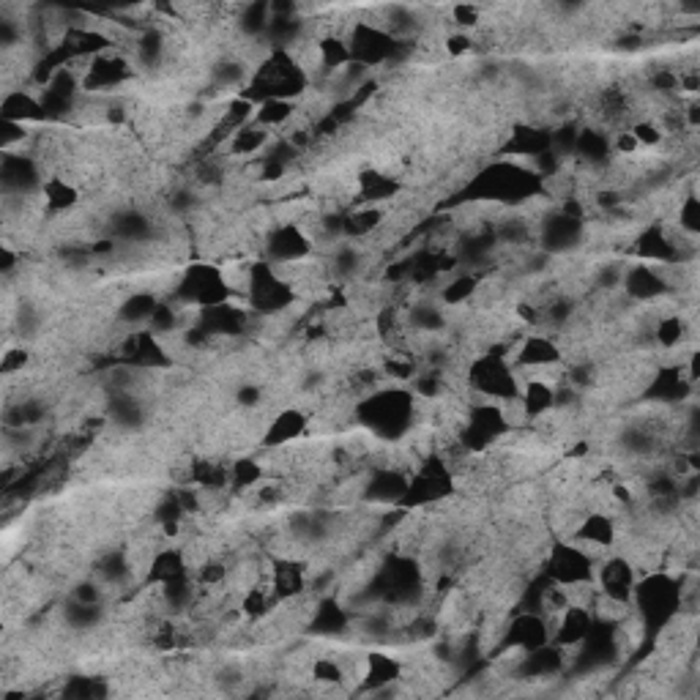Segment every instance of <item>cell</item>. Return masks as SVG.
Returning <instances> with one entry per match:
<instances>
[{
	"mask_svg": "<svg viewBox=\"0 0 700 700\" xmlns=\"http://www.w3.org/2000/svg\"><path fill=\"white\" fill-rule=\"evenodd\" d=\"M545 181L517 159H498L484 165L476 175H471L460 189L463 203H498V206L517 208L542 197Z\"/></svg>",
	"mask_w": 700,
	"mask_h": 700,
	"instance_id": "6da1fadb",
	"label": "cell"
},
{
	"mask_svg": "<svg viewBox=\"0 0 700 700\" xmlns=\"http://www.w3.org/2000/svg\"><path fill=\"white\" fill-rule=\"evenodd\" d=\"M356 422L383 443H397L416 430L419 422V397L411 389H375L353 405Z\"/></svg>",
	"mask_w": 700,
	"mask_h": 700,
	"instance_id": "7a4b0ae2",
	"label": "cell"
},
{
	"mask_svg": "<svg viewBox=\"0 0 700 700\" xmlns=\"http://www.w3.org/2000/svg\"><path fill=\"white\" fill-rule=\"evenodd\" d=\"M629 608L640 618L646 635H662L684 608V580L665 569H651L649 575L638 577Z\"/></svg>",
	"mask_w": 700,
	"mask_h": 700,
	"instance_id": "3957f363",
	"label": "cell"
},
{
	"mask_svg": "<svg viewBox=\"0 0 700 700\" xmlns=\"http://www.w3.org/2000/svg\"><path fill=\"white\" fill-rule=\"evenodd\" d=\"M307 88L309 74L301 69V63L296 61L293 52L268 50L260 66L252 69V77H249L247 88H244L241 96L252 104L268 102V99L296 102Z\"/></svg>",
	"mask_w": 700,
	"mask_h": 700,
	"instance_id": "277c9868",
	"label": "cell"
},
{
	"mask_svg": "<svg viewBox=\"0 0 700 700\" xmlns=\"http://www.w3.org/2000/svg\"><path fill=\"white\" fill-rule=\"evenodd\" d=\"M230 299H233V285L225 268L217 263H206V260L189 263L173 288V301L181 309L192 307L200 312V309L219 307Z\"/></svg>",
	"mask_w": 700,
	"mask_h": 700,
	"instance_id": "5b68a950",
	"label": "cell"
},
{
	"mask_svg": "<svg viewBox=\"0 0 700 700\" xmlns=\"http://www.w3.org/2000/svg\"><path fill=\"white\" fill-rule=\"evenodd\" d=\"M244 296H247V309L271 318L293 307L299 293H296V285L282 274V268L258 260V263H249L247 268Z\"/></svg>",
	"mask_w": 700,
	"mask_h": 700,
	"instance_id": "8992f818",
	"label": "cell"
},
{
	"mask_svg": "<svg viewBox=\"0 0 700 700\" xmlns=\"http://www.w3.org/2000/svg\"><path fill=\"white\" fill-rule=\"evenodd\" d=\"M512 433V424L506 419V411L501 402L479 400L468 405L457 427V443L468 454H484L501 443Z\"/></svg>",
	"mask_w": 700,
	"mask_h": 700,
	"instance_id": "52a82bcc",
	"label": "cell"
},
{
	"mask_svg": "<svg viewBox=\"0 0 700 700\" xmlns=\"http://www.w3.org/2000/svg\"><path fill=\"white\" fill-rule=\"evenodd\" d=\"M465 383L474 394L490 402L515 400L523 386V378L517 375L515 364L506 359L501 350H487L474 359L465 370Z\"/></svg>",
	"mask_w": 700,
	"mask_h": 700,
	"instance_id": "ba28073f",
	"label": "cell"
},
{
	"mask_svg": "<svg viewBox=\"0 0 700 700\" xmlns=\"http://www.w3.org/2000/svg\"><path fill=\"white\" fill-rule=\"evenodd\" d=\"M345 44H348L350 63H359L364 69L372 66H389L402 58V44L392 33H386L378 22L356 20L350 22L345 31Z\"/></svg>",
	"mask_w": 700,
	"mask_h": 700,
	"instance_id": "9c48e42d",
	"label": "cell"
},
{
	"mask_svg": "<svg viewBox=\"0 0 700 700\" xmlns=\"http://www.w3.org/2000/svg\"><path fill=\"white\" fill-rule=\"evenodd\" d=\"M594 569H597V558L591 556L586 547L577 545L575 539H558L547 547L542 558V575L550 583L564 588L594 583Z\"/></svg>",
	"mask_w": 700,
	"mask_h": 700,
	"instance_id": "30bf717a",
	"label": "cell"
},
{
	"mask_svg": "<svg viewBox=\"0 0 700 700\" xmlns=\"http://www.w3.org/2000/svg\"><path fill=\"white\" fill-rule=\"evenodd\" d=\"M315 252V236L299 222H279L263 238V260L277 268L304 266Z\"/></svg>",
	"mask_w": 700,
	"mask_h": 700,
	"instance_id": "8fae6325",
	"label": "cell"
},
{
	"mask_svg": "<svg viewBox=\"0 0 700 700\" xmlns=\"http://www.w3.org/2000/svg\"><path fill=\"white\" fill-rule=\"evenodd\" d=\"M47 181L39 159L25 151H9L0 156V189L6 200H28L42 197V186Z\"/></svg>",
	"mask_w": 700,
	"mask_h": 700,
	"instance_id": "7c38bea8",
	"label": "cell"
},
{
	"mask_svg": "<svg viewBox=\"0 0 700 700\" xmlns=\"http://www.w3.org/2000/svg\"><path fill=\"white\" fill-rule=\"evenodd\" d=\"M586 238V219L572 217L567 211H550L539 219L536 225V241H539V252H545L547 258L556 255H567L572 249H577Z\"/></svg>",
	"mask_w": 700,
	"mask_h": 700,
	"instance_id": "4fadbf2b",
	"label": "cell"
},
{
	"mask_svg": "<svg viewBox=\"0 0 700 700\" xmlns=\"http://www.w3.org/2000/svg\"><path fill=\"white\" fill-rule=\"evenodd\" d=\"M501 649L506 654H523V651L539 649L553 640V618L534 613V610H520L509 618L501 629Z\"/></svg>",
	"mask_w": 700,
	"mask_h": 700,
	"instance_id": "5bb4252c",
	"label": "cell"
},
{
	"mask_svg": "<svg viewBox=\"0 0 700 700\" xmlns=\"http://www.w3.org/2000/svg\"><path fill=\"white\" fill-rule=\"evenodd\" d=\"M638 567L635 561H629L624 553H608L605 558H599L597 569H594V588L602 597L629 605L632 594H635V583H638Z\"/></svg>",
	"mask_w": 700,
	"mask_h": 700,
	"instance_id": "9a60e30c",
	"label": "cell"
},
{
	"mask_svg": "<svg viewBox=\"0 0 700 700\" xmlns=\"http://www.w3.org/2000/svg\"><path fill=\"white\" fill-rule=\"evenodd\" d=\"M132 74V61L126 58L124 52H115L110 47V50L88 58V66H85L83 72V88L88 93L113 91V88H121L124 83H129Z\"/></svg>",
	"mask_w": 700,
	"mask_h": 700,
	"instance_id": "2e32d148",
	"label": "cell"
},
{
	"mask_svg": "<svg viewBox=\"0 0 700 700\" xmlns=\"http://www.w3.org/2000/svg\"><path fill=\"white\" fill-rule=\"evenodd\" d=\"M506 359L515 364L517 372L528 370V375H531V372L561 367L564 350L558 348V342L547 334H525L512 350V356H506Z\"/></svg>",
	"mask_w": 700,
	"mask_h": 700,
	"instance_id": "e0dca14e",
	"label": "cell"
},
{
	"mask_svg": "<svg viewBox=\"0 0 700 700\" xmlns=\"http://www.w3.org/2000/svg\"><path fill=\"white\" fill-rule=\"evenodd\" d=\"M621 290H624V296H627L629 301H635V304H651V301L662 299L665 293H670V279L665 277L662 266L635 263V266L624 268Z\"/></svg>",
	"mask_w": 700,
	"mask_h": 700,
	"instance_id": "ac0fdd59",
	"label": "cell"
},
{
	"mask_svg": "<svg viewBox=\"0 0 700 700\" xmlns=\"http://www.w3.org/2000/svg\"><path fill=\"white\" fill-rule=\"evenodd\" d=\"M408 476L402 468L394 465H381L370 474V479L364 482V501L378 506H402L405 493H408Z\"/></svg>",
	"mask_w": 700,
	"mask_h": 700,
	"instance_id": "d6986e66",
	"label": "cell"
},
{
	"mask_svg": "<svg viewBox=\"0 0 700 700\" xmlns=\"http://www.w3.org/2000/svg\"><path fill=\"white\" fill-rule=\"evenodd\" d=\"M197 329H203L211 337H236V334H244V329L249 326V312L233 304V299L219 304V307H208L197 312Z\"/></svg>",
	"mask_w": 700,
	"mask_h": 700,
	"instance_id": "ffe728a7",
	"label": "cell"
},
{
	"mask_svg": "<svg viewBox=\"0 0 700 700\" xmlns=\"http://www.w3.org/2000/svg\"><path fill=\"white\" fill-rule=\"evenodd\" d=\"M104 413H107V422L121 433H140L148 422L145 402L137 392H107Z\"/></svg>",
	"mask_w": 700,
	"mask_h": 700,
	"instance_id": "44dd1931",
	"label": "cell"
},
{
	"mask_svg": "<svg viewBox=\"0 0 700 700\" xmlns=\"http://www.w3.org/2000/svg\"><path fill=\"white\" fill-rule=\"evenodd\" d=\"M309 430V416L299 408H285V411L274 413L268 419L266 430H263V446L277 452V449H285L290 443L301 441Z\"/></svg>",
	"mask_w": 700,
	"mask_h": 700,
	"instance_id": "7402d4cb",
	"label": "cell"
},
{
	"mask_svg": "<svg viewBox=\"0 0 700 700\" xmlns=\"http://www.w3.org/2000/svg\"><path fill=\"white\" fill-rule=\"evenodd\" d=\"M307 629L318 638H342L345 632L353 629V613L337 597H323L312 608Z\"/></svg>",
	"mask_w": 700,
	"mask_h": 700,
	"instance_id": "603a6c76",
	"label": "cell"
},
{
	"mask_svg": "<svg viewBox=\"0 0 700 700\" xmlns=\"http://www.w3.org/2000/svg\"><path fill=\"white\" fill-rule=\"evenodd\" d=\"M402 679V662L386 651H370L361 662V690L381 695Z\"/></svg>",
	"mask_w": 700,
	"mask_h": 700,
	"instance_id": "cb8c5ba5",
	"label": "cell"
},
{
	"mask_svg": "<svg viewBox=\"0 0 700 700\" xmlns=\"http://www.w3.org/2000/svg\"><path fill=\"white\" fill-rule=\"evenodd\" d=\"M268 580H271V588L279 599H296L301 597L309 586V572L307 567L296 561V558H277L271 564V572H268Z\"/></svg>",
	"mask_w": 700,
	"mask_h": 700,
	"instance_id": "d4e9b609",
	"label": "cell"
},
{
	"mask_svg": "<svg viewBox=\"0 0 700 700\" xmlns=\"http://www.w3.org/2000/svg\"><path fill=\"white\" fill-rule=\"evenodd\" d=\"M692 389H695V383L684 375V370L679 367H665V370H659L654 378H651V383L646 386V397L654 402H659V405H676V402H681L687 394H692Z\"/></svg>",
	"mask_w": 700,
	"mask_h": 700,
	"instance_id": "484cf974",
	"label": "cell"
},
{
	"mask_svg": "<svg viewBox=\"0 0 700 700\" xmlns=\"http://www.w3.org/2000/svg\"><path fill=\"white\" fill-rule=\"evenodd\" d=\"M575 156L588 167H605L613 159V134L597 126H586L577 132Z\"/></svg>",
	"mask_w": 700,
	"mask_h": 700,
	"instance_id": "4316f807",
	"label": "cell"
},
{
	"mask_svg": "<svg viewBox=\"0 0 700 700\" xmlns=\"http://www.w3.org/2000/svg\"><path fill=\"white\" fill-rule=\"evenodd\" d=\"M93 577L104 588H126L134 580V561L126 550H107L96 558Z\"/></svg>",
	"mask_w": 700,
	"mask_h": 700,
	"instance_id": "83f0119b",
	"label": "cell"
},
{
	"mask_svg": "<svg viewBox=\"0 0 700 700\" xmlns=\"http://www.w3.org/2000/svg\"><path fill=\"white\" fill-rule=\"evenodd\" d=\"M402 184L389 173L381 170H367L356 178V195H359L361 206H381L386 200H394L400 195Z\"/></svg>",
	"mask_w": 700,
	"mask_h": 700,
	"instance_id": "f1b7e54d",
	"label": "cell"
},
{
	"mask_svg": "<svg viewBox=\"0 0 700 700\" xmlns=\"http://www.w3.org/2000/svg\"><path fill=\"white\" fill-rule=\"evenodd\" d=\"M110 233L126 244H145L154 238V219L137 208H124L110 219Z\"/></svg>",
	"mask_w": 700,
	"mask_h": 700,
	"instance_id": "f546056e",
	"label": "cell"
},
{
	"mask_svg": "<svg viewBox=\"0 0 700 700\" xmlns=\"http://www.w3.org/2000/svg\"><path fill=\"white\" fill-rule=\"evenodd\" d=\"M556 386L547 381H523L517 402L523 408L525 419H545L547 413L556 411Z\"/></svg>",
	"mask_w": 700,
	"mask_h": 700,
	"instance_id": "4dcf8cb0",
	"label": "cell"
},
{
	"mask_svg": "<svg viewBox=\"0 0 700 700\" xmlns=\"http://www.w3.org/2000/svg\"><path fill=\"white\" fill-rule=\"evenodd\" d=\"M165 61H167L165 31H162V28H154V25H148V28H143V31L137 33V39H134V63H137L140 69L154 72V69H159Z\"/></svg>",
	"mask_w": 700,
	"mask_h": 700,
	"instance_id": "1f68e13d",
	"label": "cell"
},
{
	"mask_svg": "<svg viewBox=\"0 0 700 700\" xmlns=\"http://www.w3.org/2000/svg\"><path fill=\"white\" fill-rule=\"evenodd\" d=\"M159 304H162V301L156 299L154 293H148V290H137V293L126 296V299L118 304L115 318H118V323H124V326H132V331L148 329V323H151V318L156 315Z\"/></svg>",
	"mask_w": 700,
	"mask_h": 700,
	"instance_id": "d6a6232c",
	"label": "cell"
},
{
	"mask_svg": "<svg viewBox=\"0 0 700 700\" xmlns=\"http://www.w3.org/2000/svg\"><path fill=\"white\" fill-rule=\"evenodd\" d=\"M6 416H3V424L6 427H39V424L50 416V405L42 397H17V400L6 402Z\"/></svg>",
	"mask_w": 700,
	"mask_h": 700,
	"instance_id": "836d02e7",
	"label": "cell"
},
{
	"mask_svg": "<svg viewBox=\"0 0 700 700\" xmlns=\"http://www.w3.org/2000/svg\"><path fill=\"white\" fill-rule=\"evenodd\" d=\"M0 115H3L6 121H17V124H28V121H42V118H47L39 96L22 91V88L6 91L3 104H0Z\"/></svg>",
	"mask_w": 700,
	"mask_h": 700,
	"instance_id": "e575fe53",
	"label": "cell"
},
{
	"mask_svg": "<svg viewBox=\"0 0 700 700\" xmlns=\"http://www.w3.org/2000/svg\"><path fill=\"white\" fill-rule=\"evenodd\" d=\"M236 28L247 42H260L266 39L268 22H271V3L255 0V3H241L236 9Z\"/></svg>",
	"mask_w": 700,
	"mask_h": 700,
	"instance_id": "d590c367",
	"label": "cell"
},
{
	"mask_svg": "<svg viewBox=\"0 0 700 700\" xmlns=\"http://www.w3.org/2000/svg\"><path fill=\"white\" fill-rule=\"evenodd\" d=\"M252 69L255 66H249L247 61H241V58H219L214 66H211V72H208V80H211V88H217V91H244L249 83V77H252Z\"/></svg>",
	"mask_w": 700,
	"mask_h": 700,
	"instance_id": "8d00e7d4",
	"label": "cell"
},
{
	"mask_svg": "<svg viewBox=\"0 0 700 700\" xmlns=\"http://www.w3.org/2000/svg\"><path fill=\"white\" fill-rule=\"evenodd\" d=\"M446 323H449L446 307H443L438 299L416 301V304H411V309H408V315H405V326L411 331H416V334H438V331L446 329Z\"/></svg>",
	"mask_w": 700,
	"mask_h": 700,
	"instance_id": "74e56055",
	"label": "cell"
},
{
	"mask_svg": "<svg viewBox=\"0 0 700 700\" xmlns=\"http://www.w3.org/2000/svg\"><path fill=\"white\" fill-rule=\"evenodd\" d=\"M383 208L381 206H359L342 214V241H361L372 236L383 225Z\"/></svg>",
	"mask_w": 700,
	"mask_h": 700,
	"instance_id": "f35d334b",
	"label": "cell"
},
{
	"mask_svg": "<svg viewBox=\"0 0 700 700\" xmlns=\"http://www.w3.org/2000/svg\"><path fill=\"white\" fill-rule=\"evenodd\" d=\"M42 200L44 208L52 211V214H66L80 203V189L72 181H66V175H47V181L42 186Z\"/></svg>",
	"mask_w": 700,
	"mask_h": 700,
	"instance_id": "ab89813d",
	"label": "cell"
},
{
	"mask_svg": "<svg viewBox=\"0 0 700 700\" xmlns=\"http://www.w3.org/2000/svg\"><path fill=\"white\" fill-rule=\"evenodd\" d=\"M104 621V602L102 605H91V602H80V599H72L63 605V624L72 629V632H93V629L102 627Z\"/></svg>",
	"mask_w": 700,
	"mask_h": 700,
	"instance_id": "60d3db41",
	"label": "cell"
},
{
	"mask_svg": "<svg viewBox=\"0 0 700 700\" xmlns=\"http://www.w3.org/2000/svg\"><path fill=\"white\" fill-rule=\"evenodd\" d=\"M268 140H271V129L260 126L258 121L252 118V121L241 126L238 132L230 134L227 145H230V154L252 156V154H260V151L268 145Z\"/></svg>",
	"mask_w": 700,
	"mask_h": 700,
	"instance_id": "b9f144b4",
	"label": "cell"
},
{
	"mask_svg": "<svg viewBox=\"0 0 700 700\" xmlns=\"http://www.w3.org/2000/svg\"><path fill=\"white\" fill-rule=\"evenodd\" d=\"M364 268V252L356 241H345L331 249L329 271L337 279H353Z\"/></svg>",
	"mask_w": 700,
	"mask_h": 700,
	"instance_id": "7bdbcfd3",
	"label": "cell"
},
{
	"mask_svg": "<svg viewBox=\"0 0 700 700\" xmlns=\"http://www.w3.org/2000/svg\"><path fill=\"white\" fill-rule=\"evenodd\" d=\"M687 334H690V323H687V320L681 318V315H665V318H659L657 323H654L651 342L659 345L662 350H673L687 340Z\"/></svg>",
	"mask_w": 700,
	"mask_h": 700,
	"instance_id": "ee69618b",
	"label": "cell"
},
{
	"mask_svg": "<svg viewBox=\"0 0 700 700\" xmlns=\"http://www.w3.org/2000/svg\"><path fill=\"white\" fill-rule=\"evenodd\" d=\"M479 293V279L474 274H457L452 277L438 293V301L443 307H460V304H468Z\"/></svg>",
	"mask_w": 700,
	"mask_h": 700,
	"instance_id": "f6af8a7d",
	"label": "cell"
},
{
	"mask_svg": "<svg viewBox=\"0 0 700 700\" xmlns=\"http://www.w3.org/2000/svg\"><path fill=\"white\" fill-rule=\"evenodd\" d=\"M296 115V102H285V99H268V102L255 104V121L266 129H279L285 126Z\"/></svg>",
	"mask_w": 700,
	"mask_h": 700,
	"instance_id": "bcb514c9",
	"label": "cell"
},
{
	"mask_svg": "<svg viewBox=\"0 0 700 700\" xmlns=\"http://www.w3.org/2000/svg\"><path fill=\"white\" fill-rule=\"evenodd\" d=\"M263 465L252 457H241L236 463L230 465V487L236 490H249V487H258L263 484Z\"/></svg>",
	"mask_w": 700,
	"mask_h": 700,
	"instance_id": "7dc6e473",
	"label": "cell"
},
{
	"mask_svg": "<svg viewBox=\"0 0 700 700\" xmlns=\"http://www.w3.org/2000/svg\"><path fill=\"white\" fill-rule=\"evenodd\" d=\"M679 233L687 238H698L700 233V197L698 192H687L681 197L679 211H676Z\"/></svg>",
	"mask_w": 700,
	"mask_h": 700,
	"instance_id": "c3c4849f",
	"label": "cell"
},
{
	"mask_svg": "<svg viewBox=\"0 0 700 700\" xmlns=\"http://www.w3.org/2000/svg\"><path fill=\"white\" fill-rule=\"evenodd\" d=\"M107 692H110V687H107L102 679H93V676H74V679L63 687V698L96 700V698H104Z\"/></svg>",
	"mask_w": 700,
	"mask_h": 700,
	"instance_id": "681fc988",
	"label": "cell"
},
{
	"mask_svg": "<svg viewBox=\"0 0 700 700\" xmlns=\"http://www.w3.org/2000/svg\"><path fill=\"white\" fill-rule=\"evenodd\" d=\"M178 329H181V307L162 301L159 309H156V315L151 318V323H148V331L156 334L159 340H165L167 334H175Z\"/></svg>",
	"mask_w": 700,
	"mask_h": 700,
	"instance_id": "f907efd6",
	"label": "cell"
},
{
	"mask_svg": "<svg viewBox=\"0 0 700 700\" xmlns=\"http://www.w3.org/2000/svg\"><path fill=\"white\" fill-rule=\"evenodd\" d=\"M312 679L318 681V684H342V681L348 679V673H345V665H342L340 659L318 657L312 662Z\"/></svg>",
	"mask_w": 700,
	"mask_h": 700,
	"instance_id": "816d5d0a",
	"label": "cell"
},
{
	"mask_svg": "<svg viewBox=\"0 0 700 700\" xmlns=\"http://www.w3.org/2000/svg\"><path fill=\"white\" fill-rule=\"evenodd\" d=\"M25 140H28V129H25V124L0 118V151H3V154L17 151Z\"/></svg>",
	"mask_w": 700,
	"mask_h": 700,
	"instance_id": "f5cc1de1",
	"label": "cell"
},
{
	"mask_svg": "<svg viewBox=\"0 0 700 700\" xmlns=\"http://www.w3.org/2000/svg\"><path fill=\"white\" fill-rule=\"evenodd\" d=\"M621 279H624V266H618V263H605V266L597 268V274H594V285H597L599 290H621Z\"/></svg>",
	"mask_w": 700,
	"mask_h": 700,
	"instance_id": "db71d44e",
	"label": "cell"
},
{
	"mask_svg": "<svg viewBox=\"0 0 700 700\" xmlns=\"http://www.w3.org/2000/svg\"><path fill=\"white\" fill-rule=\"evenodd\" d=\"M72 599H80V602H91V605H102L104 602V586L96 580V577H91V580H80V583H74L72 594H69Z\"/></svg>",
	"mask_w": 700,
	"mask_h": 700,
	"instance_id": "11a10c76",
	"label": "cell"
},
{
	"mask_svg": "<svg viewBox=\"0 0 700 700\" xmlns=\"http://www.w3.org/2000/svg\"><path fill=\"white\" fill-rule=\"evenodd\" d=\"M236 400L241 408H247V411H255L260 402H263V389L260 386H255V383H241L236 392Z\"/></svg>",
	"mask_w": 700,
	"mask_h": 700,
	"instance_id": "9f6ffc18",
	"label": "cell"
},
{
	"mask_svg": "<svg viewBox=\"0 0 700 700\" xmlns=\"http://www.w3.org/2000/svg\"><path fill=\"white\" fill-rule=\"evenodd\" d=\"M28 350L25 348H11L3 353V372L6 375H17V372H22V367L28 364Z\"/></svg>",
	"mask_w": 700,
	"mask_h": 700,
	"instance_id": "6f0895ef",
	"label": "cell"
},
{
	"mask_svg": "<svg viewBox=\"0 0 700 700\" xmlns=\"http://www.w3.org/2000/svg\"><path fill=\"white\" fill-rule=\"evenodd\" d=\"M446 50H449V55H465V52L474 50V39L468 36V31L454 33L446 39Z\"/></svg>",
	"mask_w": 700,
	"mask_h": 700,
	"instance_id": "680465c9",
	"label": "cell"
},
{
	"mask_svg": "<svg viewBox=\"0 0 700 700\" xmlns=\"http://www.w3.org/2000/svg\"><path fill=\"white\" fill-rule=\"evenodd\" d=\"M454 20H457L460 28H471L476 22H482L479 20V9H476V6H457V9H454Z\"/></svg>",
	"mask_w": 700,
	"mask_h": 700,
	"instance_id": "91938a15",
	"label": "cell"
},
{
	"mask_svg": "<svg viewBox=\"0 0 700 700\" xmlns=\"http://www.w3.org/2000/svg\"><path fill=\"white\" fill-rule=\"evenodd\" d=\"M17 266H20V255L9 244H3V249H0V271H3V277H11V271Z\"/></svg>",
	"mask_w": 700,
	"mask_h": 700,
	"instance_id": "94428289",
	"label": "cell"
}]
</instances>
